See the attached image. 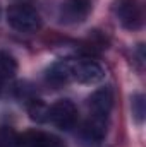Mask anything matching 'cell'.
I'll use <instances>...</instances> for the list:
<instances>
[{"mask_svg": "<svg viewBox=\"0 0 146 147\" xmlns=\"http://www.w3.org/2000/svg\"><path fill=\"white\" fill-rule=\"evenodd\" d=\"M7 22L19 33H36L41 29V16L28 3L10 5L7 10Z\"/></svg>", "mask_w": 146, "mask_h": 147, "instance_id": "1", "label": "cell"}, {"mask_svg": "<svg viewBox=\"0 0 146 147\" xmlns=\"http://www.w3.org/2000/svg\"><path fill=\"white\" fill-rule=\"evenodd\" d=\"M113 14L127 29H139L143 26V9L138 0H115Z\"/></svg>", "mask_w": 146, "mask_h": 147, "instance_id": "2", "label": "cell"}, {"mask_svg": "<svg viewBox=\"0 0 146 147\" xmlns=\"http://www.w3.org/2000/svg\"><path fill=\"white\" fill-rule=\"evenodd\" d=\"M48 120L62 128V130H71L76 121H77V110H76V105H74L71 99H59L55 105L50 106L48 111Z\"/></svg>", "mask_w": 146, "mask_h": 147, "instance_id": "3", "label": "cell"}, {"mask_svg": "<svg viewBox=\"0 0 146 147\" xmlns=\"http://www.w3.org/2000/svg\"><path fill=\"white\" fill-rule=\"evenodd\" d=\"M91 12V0H64L59 9V19L64 24H79Z\"/></svg>", "mask_w": 146, "mask_h": 147, "instance_id": "4", "label": "cell"}, {"mask_svg": "<svg viewBox=\"0 0 146 147\" xmlns=\"http://www.w3.org/2000/svg\"><path fill=\"white\" fill-rule=\"evenodd\" d=\"M105 79V70L93 60H72V80L81 84H96Z\"/></svg>", "mask_w": 146, "mask_h": 147, "instance_id": "5", "label": "cell"}, {"mask_svg": "<svg viewBox=\"0 0 146 147\" xmlns=\"http://www.w3.org/2000/svg\"><path fill=\"white\" fill-rule=\"evenodd\" d=\"M113 106V94L110 87H100L96 89L89 99H88V108L91 111V116H100V118H107L110 110Z\"/></svg>", "mask_w": 146, "mask_h": 147, "instance_id": "6", "label": "cell"}, {"mask_svg": "<svg viewBox=\"0 0 146 147\" xmlns=\"http://www.w3.org/2000/svg\"><path fill=\"white\" fill-rule=\"evenodd\" d=\"M17 147H65L60 139L45 132H26L16 139Z\"/></svg>", "mask_w": 146, "mask_h": 147, "instance_id": "7", "label": "cell"}, {"mask_svg": "<svg viewBox=\"0 0 146 147\" xmlns=\"http://www.w3.org/2000/svg\"><path fill=\"white\" fill-rule=\"evenodd\" d=\"M46 80L53 86H64L72 80V60H60L50 67L46 72Z\"/></svg>", "mask_w": 146, "mask_h": 147, "instance_id": "8", "label": "cell"}, {"mask_svg": "<svg viewBox=\"0 0 146 147\" xmlns=\"http://www.w3.org/2000/svg\"><path fill=\"white\" fill-rule=\"evenodd\" d=\"M83 135H84L88 140H93V142L103 140L105 135H107V121H105V118L91 116V118L83 125Z\"/></svg>", "mask_w": 146, "mask_h": 147, "instance_id": "9", "label": "cell"}, {"mask_svg": "<svg viewBox=\"0 0 146 147\" xmlns=\"http://www.w3.org/2000/svg\"><path fill=\"white\" fill-rule=\"evenodd\" d=\"M48 111H50V108H48L43 101H40V99H33V101L28 105V115H29V118H31L33 121H36V123L48 121Z\"/></svg>", "mask_w": 146, "mask_h": 147, "instance_id": "10", "label": "cell"}, {"mask_svg": "<svg viewBox=\"0 0 146 147\" xmlns=\"http://www.w3.org/2000/svg\"><path fill=\"white\" fill-rule=\"evenodd\" d=\"M17 72V62L16 58L7 53V51H0V79H10Z\"/></svg>", "mask_w": 146, "mask_h": 147, "instance_id": "11", "label": "cell"}, {"mask_svg": "<svg viewBox=\"0 0 146 147\" xmlns=\"http://www.w3.org/2000/svg\"><path fill=\"white\" fill-rule=\"evenodd\" d=\"M132 115H134V118H136V121L138 123H141L143 120H145V96L143 94H136V96H132Z\"/></svg>", "mask_w": 146, "mask_h": 147, "instance_id": "12", "label": "cell"}]
</instances>
